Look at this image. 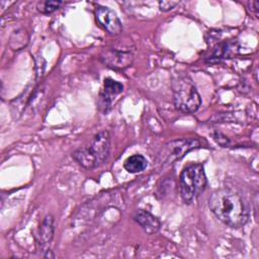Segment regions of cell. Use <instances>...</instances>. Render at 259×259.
Wrapping results in <instances>:
<instances>
[{
	"mask_svg": "<svg viewBox=\"0 0 259 259\" xmlns=\"http://www.w3.org/2000/svg\"><path fill=\"white\" fill-rule=\"evenodd\" d=\"M202 143L197 138L175 139L164 144L155 157V165L158 169H163L181 160L187 153L198 149Z\"/></svg>",
	"mask_w": 259,
	"mask_h": 259,
	"instance_id": "5",
	"label": "cell"
},
{
	"mask_svg": "<svg viewBox=\"0 0 259 259\" xmlns=\"http://www.w3.org/2000/svg\"><path fill=\"white\" fill-rule=\"evenodd\" d=\"M208 207L217 219L230 228H241L249 221L250 207L247 200L230 188L213 191L208 198Z\"/></svg>",
	"mask_w": 259,
	"mask_h": 259,
	"instance_id": "1",
	"label": "cell"
},
{
	"mask_svg": "<svg viewBox=\"0 0 259 259\" xmlns=\"http://www.w3.org/2000/svg\"><path fill=\"white\" fill-rule=\"evenodd\" d=\"M123 91V85L112 78H105L103 88L99 93V107L104 114L111 108V103L116 95Z\"/></svg>",
	"mask_w": 259,
	"mask_h": 259,
	"instance_id": "9",
	"label": "cell"
},
{
	"mask_svg": "<svg viewBox=\"0 0 259 259\" xmlns=\"http://www.w3.org/2000/svg\"><path fill=\"white\" fill-rule=\"evenodd\" d=\"M54 234H55V220L53 215L48 214L42 220L36 233V243L40 247V249L45 250V252L47 250H50L48 249V247L54 238Z\"/></svg>",
	"mask_w": 259,
	"mask_h": 259,
	"instance_id": "10",
	"label": "cell"
},
{
	"mask_svg": "<svg viewBox=\"0 0 259 259\" xmlns=\"http://www.w3.org/2000/svg\"><path fill=\"white\" fill-rule=\"evenodd\" d=\"M173 103L177 110L191 114L196 112L201 105V97L189 75L179 73L172 81Z\"/></svg>",
	"mask_w": 259,
	"mask_h": 259,
	"instance_id": "3",
	"label": "cell"
},
{
	"mask_svg": "<svg viewBox=\"0 0 259 259\" xmlns=\"http://www.w3.org/2000/svg\"><path fill=\"white\" fill-rule=\"evenodd\" d=\"M134 50L128 46H113L103 49L99 55V60L106 67L113 70H124L132 66L134 62Z\"/></svg>",
	"mask_w": 259,
	"mask_h": 259,
	"instance_id": "6",
	"label": "cell"
},
{
	"mask_svg": "<svg viewBox=\"0 0 259 259\" xmlns=\"http://www.w3.org/2000/svg\"><path fill=\"white\" fill-rule=\"evenodd\" d=\"M148 166V160L141 154H134L123 162V168L132 174L143 172Z\"/></svg>",
	"mask_w": 259,
	"mask_h": 259,
	"instance_id": "12",
	"label": "cell"
},
{
	"mask_svg": "<svg viewBox=\"0 0 259 259\" xmlns=\"http://www.w3.org/2000/svg\"><path fill=\"white\" fill-rule=\"evenodd\" d=\"M134 221L149 235L157 233L161 228V222L157 217L145 209H138L134 214Z\"/></svg>",
	"mask_w": 259,
	"mask_h": 259,
	"instance_id": "11",
	"label": "cell"
},
{
	"mask_svg": "<svg viewBox=\"0 0 259 259\" xmlns=\"http://www.w3.org/2000/svg\"><path fill=\"white\" fill-rule=\"evenodd\" d=\"M110 153V135L107 131L97 133L89 146L82 147L72 153V158L83 168L91 170L106 163Z\"/></svg>",
	"mask_w": 259,
	"mask_h": 259,
	"instance_id": "2",
	"label": "cell"
},
{
	"mask_svg": "<svg viewBox=\"0 0 259 259\" xmlns=\"http://www.w3.org/2000/svg\"><path fill=\"white\" fill-rule=\"evenodd\" d=\"M95 18L99 25L110 35H118L122 31V24L116 13L106 6H96Z\"/></svg>",
	"mask_w": 259,
	"mask_h": 259,
	"instance_id": "8",
	"label": "cell"
},
{
	"mask_svg": "<svg viewBox=\"0 0 259 259\" xmlns=\"http://www.w3.org/2000/svg\"><path fill=\"white\" fill-rule=\"evenodd\" d=\"M177 5H179V1H160L159 2V8L163 12L172 10Z\"/></svg>",
	"mask_w": 259,
	"mask_h": 259,
	"instance_id": "15",
	"label": "cell"
},
{
	"mask_svg": "<svg viewBox=\"0 0 259 259\" xmlns=\"http://www.w3.org/2000/svg\"><path fill=\"white\" fill-rule=\"evenodd\" d=\"M62 4L63 2L61 1H45L40 3V7H37V10L42 14H51L58 10Z\"/></svg>",
	"mask_w": 259,
	"mask_h": 259,
	"instance_id": "14",
	"label": "cell"
},
{
	"mask_svg": "<svg viewBox=\"0 0 259 259\" xmlns=\"http://www.w3.org/2000/svg\"><path fill=\"white\" fill-rule=\"evenodd\" d=\"M207 179L200 163L185 166L179 175V191L182 200L190 204L205 190Z\"/></svg>",
	"mask_w": 259,
	"mask_h": 259,
	"instance_id": "4",
	"label": "cell"
},
{
	"mask_svg": "<svg viewBox=\"0 0 259 259\" xmlns=\"http://www.w3.org/2000/svg\"><path fill=\"white\" fill-rule=\"evenodd\" d=\"M251 5V11L255 13V15H258V9H259V3L257 1H253L249 3Z\"/></svg>",
	"mask_w": 259,
	"mask_h": 259,
	"instance_id": "16",
	"label": "cell"
},
{
	"mask_svg": "<svg viewBox=\"0 0 259 259\" xmlns=\"http://www.w3.org/2000/svg\"><path fill=\"white\" fill-rule=\"evenodd\" d=\"M240 45L235 38L223 39L214 44L204 61L207 64H218L225 60L232 59L239 54Z\"/></svg>",
	"mask_w": 259,
	"mask_h": 259,
	"instance_id": "7",
	"label": "cell"
},
{
	"mask_svg": "<svg viewBox=\"0 0 259 259\" xmlns=\"http://www.w3.org/2000/svg\"><path fill=\"white\" fill-rule=\"evenodd\" d=\"M12 35L15 36V38L10 37V41H14V39H15V40L17 39V41L15 42V45H14V44L10 45V47L13 46V47H12L13 50H16V51H17V50H21L23 47L26 46V44H27V41H28V35H27V33H26L25 30H23V29H18V30H16V31H14V33H13Z\"/></svg>",
	"mask_w": 259,
	"mask_h": 259,
	"instance_id": "13",
	"label": "cell"
}]
</instances>
